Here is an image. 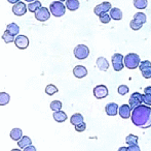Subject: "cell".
<instances>
[{
  "label": "cell",
  "mask_w": 151,
  "mask_h": 151,
  "mask_svg": "<svg viewBox=\"0 0 151 151\" xmlns=\"http://www.w3.org/2000/svg\"><path fill=\"white\" fill-rule=\"evenodd\" d=\"M132 122L140 128H149L151 126V108L149 106L141 105L132 112Z\"/></svg>",
  "instance_id": "1"
},
{
  "label": "cell",
  "mask_w": 151,
  "mask_h": 151,
  "mask_svg": "<svg viewBox=\"0 0 151 151\" xmlns=\"http://www.w3.org/2000/svg\"><path fill=\"white\" fill-rule=\"evenodd\" d=\"M112 66L115 71H120L124 67V56L120 53H115L112 55Z\"/></svg>",
  "instance_id": "4"
},
{
  "label": "cell",
  "mask_w": 151,
  "mask_h": 151,
  "mask_svg": "<svg viewBox=\"0 0 151 151\" xmlns=\"http://www.w3.org/2000/svg\"><path fill=\"white\" fill-rule=\"evenodd\" d=\"M141 59L136 53H129L124 56V66L129 69H135L140 65Z\"/></svg>",
  "instance_id": "2"
},
{
  "label": "cell",
  "mask_w": 151,
  "mask_h": 151,
  "mask_svg": "<svg viewBox=\"0 0 151 151\" xmlns=\"http://www.w3.org/2000/svg\"><path fill=\"white\" fill-rule=\"evenodd\" d=\"M74 56L79 60L86 59L90 55V49L86 44H78L74 48Z\"/></svg>",
  "instance_id": "5"
},
{
  "label": "cell",
  "mask_w": 151,
  "mask_h": 151,
  "mask_svg": "<svg viewBox=\"0 0 151 151\" xmlns=\"http://www.w3.org/2000/svg\"><path fill=\"white\" fill-rule=\"evenodd\" d=\"M27 7H28V6H26V4H25L24 2L20 1V2H18V3L14 4V6H12V12L18 17L24 16L27 12Z\"/></svg>",
  "instance_id": "12"
},
{
  "label": "cell",
  "mask_w": 151,
  "mask_h": 151,
  "mask_svg": "<svg viewBox=\"0 0 151 151\" xmlns=\"http://www.w3.org/2000/svg\"><path fill=\"white\" fill-rule=\"evenodd\" d=\"M23 151H36V148L34 147L33 145H30V146H27V147H25Z\"/></svg>",
  "instance_id": "38"
},
{
  "label": "cell",
  "mask_w": 151,
  "mask_h": 151,
  "mask_svg": "<svg viewBox=\"0 0 151 151\" xmlns=\"http://www.w3.org/2000/svg\"><path fill=\"white\" fill-rule=\"evenodd\" d=\"M54 119L57 121V122H65L67 120V114L65 113L64 111H57L54 112Z\"/></svg>",
  "instance_id": "20"
},
{
  "label": "cell",
  "mask_w": 151,
  "mask_h": 151,
  "mask_svg": "<svg viewBox=\"0 0 151 151\" xmlns=\"http://www.w3.org/2000/svg\"><path fill=\"white\" fill-rule=\"evenodd\" d=\"M144 94L151 95V86H148V87H145V88H144Z\"/></svg>",
  "instance_id": "39"
},
{
  "label": "cell",
  "mask_w": 151,
  "mask_h": 151,
  "mask_svg": "<svg viewBox=\"0 0 151 151\" xmlns=\"http://www.w3.org/2000/svg\"><path fill=\"white\" fill-rule=\"evenodd\" d=\"M129 151H141V148L139 147L138 144H135V145L129 146Z\"/></svg>",
  "instance_id": "37"
},
{
  "label": "cell",
  "mask_w": 151,
  "mask_h": 151,
  "mask_svg": "<svg viewBox=\"0 0 151 151\" xmlns=\"http://www.w3.org/2000/svg\"><path fill=\"white\" fill-rule=\"evenodd\" d=\"M118 110H119V107H118V105L116 103H109L105 107L106 114L108 116H115V115H117Z\"/></svg>",
  "instance_id": "14"
},
{
  "label": "cell",
  "mask_w": 151,
  "mask_h": 151,
  "mask_svg": "<svg viewBox=\"0 0 151 151\" xmlns=\"http://www.w3.org/2000/svg\"><path fill=\"white\" fill-rule=\"evenodd\" d=\"M10 151H21V149H17V148H14V149H12Z\"/></svg>",
  "instance_id": "43"
},
{
  "label": "cell",
  "mask_w": 151,
  "mask_h": 151,
  "mask_svg": "<svg viewBox=\"0 0 151 151\" xmlns=\"http://www.w3.org/2000/svg\"><path fill=\"white\" fill-rule=\"evenodd\" d=\"M86 124L84 122L80 123V124H78L75 126V131H78V133H82V131H86Z\"/></svg>",
  "instance_id": "35"
},
{
  "label": "cell",
  "mask_w": 151,
  "mask_h": 151,
  "mask_svg": "<svg viewBox=\"0 0 151 151\" xmlns=\"http://www.w3.org/2000/svg\"><path fill=\"white\" fill-rule=\"evenodd\" d=\"M100 21H101V23H103V24H108V23L111 21V17H110V15L108 14H104V15H101V16L99 17Z\"/></svg>",
  "instance_id": "33"
},
{
  "label": "cell",
  "mask_w": 151,
  "mask_h": 151,
  "mask_svg": "<svg viewBox=\"0 0 151 151\" xmlns=\"http://www.w3.org/2000/svg\"><path fill=\"white\" fill-rule=\"evenodd\" d=\"M93 95L96 98L103 99L108 96V88L105 85H98L93 88Z\"/></svg>",
  "instance_id": "10"
},
{
  "label": "cell",
  "mask_w": 151,
  "mask_h": 151,
  "mask_svg": "<svg viewBox=\"0 0 151 151\" xmlns=\"http://www.w3.org/2000/svg\"><path fill=\"white\" fill-rule=\"evenodd\" d=\"M79 1L78 0H67L66 1V7L68 8L71 12H74V10H77L79 8Z\"/></svg>",
  "instance_id": "19"
},
{
  "label": "cell",
  "mask_w": 151,
  "mask_h": 151,
  "mask_svg": "<svg viewBox=\"0 0 151 151\" xmlns=\"http://www.w3.org/2000/svg\"><path fill=\"white\" fill-rule=\"evenodd\" d=\"M129 26H131V28L133 29V30H140V29L142 28V26H143V24L139 23L138 21L133 19V20L131 21V23H129Z\"/></svg>",
  "instance_id": "32"
},
{
  "label": "cell",
  "mask_w": 151,
  "mask_h": 151,
  "mask_svg": "<svg viewBox=\"0 0 151 151\" xmlns=\"http://www.w3.org/2000/svg\"><path fill=\"white\" fill-rule=\"evenodd\" d=\"M2 39L4 40V42H5V44H10V42H14L16 36H14V35H12L10 32H8L7 30H5L3 34H2Z\"/></svg>",
  "instance_id": "25"
},
{
  "label": "cell",
  "mask_w": 151,
  "mask_h": 151,
  "mask_svg": "<svg viewBox=\"0 0 151 151\" xmlns=\"http://www.w3.org/2000/svg\"><path fill=\"white\" fill-rule=\"evenodd\" d=\"M58 88L55 86L54 84H48L47 86L45 87V93L47 95H54L58 92Z\"/></svg>",
  "instance_id": "30"
},
{
  "label": "cell",
  "mask_w": 151,
  "mask_h": 151,
  "mask_svg": "<svg viewBox=\"0 0 151 151\" xmlns=\"http://www.w3.org/2000/svg\"><path fill=\"white\" fill-rule=\"evenodd\" d=\"M139 69L142 73V76L145 79L151 78V62L149 60H144L140 62Z\"/></svg>",
  "instance_id": "9"
},
{
  "label": "cell",
  "mask_w": 151,
  "mask_h": 151,
  "mask_svg": "<svg viewBox=\"0 0 151 151\" xmlns=\"http://www.w3.org/2000/svg\"><path fill=\"white\" fill-rule=\"evenodd\" d=\"M34 14H35L36 20L40 21V22H45V21H47L48 19H50V10L47 9V7H42L41 6V7H40L36 12H34Z\"/></svg>",
  "instance_id": "8"
},
{
  "label": "cell",
  "mask_w": 151,
  "mask_h": 151,
  "mask_svg": "<svg viewBox=\"0 0 151 151\" xmlns=\"http://www.w3.org/2000/svg\"><path fill=\"white\" fill-rule=\"evenodd\" d=\"M132 112L133 110L131 109L129 105H122L119 107V110H118V114L122 119H127L132 116Z\"/></svg>",
  "instance_id": "13"
},
{
  "label": "cell",
  "mask_w": 151,
  "mask_h": 151,
  "mask_svg": "<svg viewBox=\"0 0 151 151\" xmlns=\"http://www.w3.org/2000/svg\"><path fill=\"white\" fill-rule=\"evenodd\" d=\"M117 91H118V93H119L120 95H125L127 93H129V88L127 86V85H120V86L118 87Z\"/></svg>",
  "instance_id": "34"
},
{
  "label": "cell",
  "mask_w": 151,
  "mask_h": 151,
  "mask_svg": "<svg viewBox=\"0 0 151 151\" xmlns=\"http://www.w3.org/2000/svg\"><path fill=\"white\" fill-rule=\"evenodd\" d=\"M6 30L12 33V35L17 36V35L19 34V32H20V27H19V25H17L16 23H10V24H8L7 27H6Z\"/></svg>",
  "instance_id": "23"
},
{
  "label": "cell",
  "mask_w": 151,
  "mask_h": 151,
  "mask_svg": "<svg viewBox=\"0 0 151 151\" xmlns=\"http://www.w3.org/2000/svg\"><path fill=\"white\" fill-rule=\"evenodd\" d=\"M142 104H143V94H141L139 92H134L129 99V105L131 107V109H136L137 107L141 106Z\"/></svg>",
  "instance_id": "6"
},
{
  "label": "cell",
  "mask_w": 151,
  "mask_h": 151,
  "mask_svg": "<svg viewBox=\"0 0 151 151\" xmlns=\"http://www.w3.org/2000/svg\"><path fill=\"white\" fill-rule=\"evenodd\" d=\"M138 140H139V138H138L137 136L131 133V135H129L127 138H125V143H127L129 146L135 145V144H138Z\"/></svg>",
  "instance_id": "28"
},
{
  "label": "cell",
  "mask_w": 151,
  "mask_h": 151,
  "mask_svg": "<svg viewBox=\"0 0 151 151\" xmlns=\"http://www.w3.org/2000/svg\"><path fill=\"white\" fill-rule=\"evenodd\" d=\"M148 5L147 0H134V6L138 9H145Z\"/></svg>",
  "instance_id": "26"
},
{
  "label": "cell",
  "mask_w": 151,
  "mask_h": 151,
  "mask_svg": "<svg viewBox=\"0 0 151 151\" xmlns=\"http://www.w3.org/2000/svg\"><path fill=\"white\" fill-rule=\"evenodd\" d=\"M14 44L17 46V48L25 50L29 46V38L26 35H17L14 39Z\"/></svg>",
  "instance_id": "11"
},
{
  "label": "cell",
  "mask_w": 151,
  "mask_h": 151,
  "mask_svg": "<svg viewBox=\"0 0 151 151\" xmlns=\"http://www.w3.org/2000/svg\"><path fill=\"white\" fill-rule=\"evenodd\" d=\"M112 8V5L110 2L105 1V2H102V3L98 4L96 5V7L93 8V12H95L97 16H101V15L104 14H107L108 12H110V9Z\"/></svg>",
  "instance_id": "7"
},
{
  "label": "cell",
  "mask_w": 151,
  "mask_h": 151,
  "mask_svg": "<svg viewBox=\"0 0 151 151\" xmlns=\"http://www.w3.org/2000/svg\"><path fill=\"white\" fill-rule=\"evenodd\" d=\"M73 75L78 79H82L88 75V69L83 65H76L73 69Z\"/></svg>",
  "instance_id": "15"
},
{
  "label": "cell",
  "mask_w": 151,
  "mask_h": 151,
  "mask_svg": "<svg viewBox=\"0 0 151 151\" xmlns=\"http://www.w3.org/2000/svg\"><path fill=\"white\" fill-rule=\"evenodd\" d=\"M10 101V96L6 92H0V106H6Z\"/></svg>",
  "instance_id": "27"
},
{
  "label": "cell",
  "mask_w": 151,
  "mask_h": 151,
  "mask_svg": "<svg viewBox=\"0 0 151 151\" xmlns=\"http://www.w3.org/2000/svg\"><path fill=\"white\" fill-rule=\"evenodd\" d=\"M26 2H29V3H31V2H33V1H35V0H25Z\"/></svg>",
  "instance_id": "42"
},
{
  "label": "cell",
  "mask_w": 151,
  "mask_h": 151,
  "mask_svg": "<svg viewBox=\"0 0 151 151\" xmlns=\"http://www.w3.org/2000/svg\"><path fill=\"white\" fill-rule=\"evenodd\" d=\"M66 5H64L63 2L61 1H54L52 3H50V14L55 17H62L65 15L66 12Z\"/></svg>",
  "instance_id": "3"
},
{
  "label": "cell",
  "mask_w": 151,
  "mask_h": 151,
  "mask_svg": "<svg viewBox=\"0 0 151 151\" xmlns=\"http://www.w3.org/2000/svg\"><path fill=\"white\" fill-rule=\"evenodd\" d=\"M70 122H71V124H72V125L76 126V125H78V124H80V123L84 122L83 116H82L81 114H79V113L73 114V115L71 116V118H70Z\"/></svg>",
  "instance_id": "18"
},
{
  "label": "cell",
  "mask_w": 151,
  "mask_h": 151,
  "mask_svg": "<svg viewBox=\"0 0 151 151\" xmlns=\"http://www.w3.org/2000/svg\"><path fill=\"white\" fill-rule=\"evenodd\" d=\"M117 151H129V147H120Z\"/></svg>",
  "instance_id": "41"
},
{
  "label": "cell",
  "mask_w": 151,
  "mask_h": 151,
  "mask_svg": "<svg viewBox=\"0 0 151 151\" xmlns=\"http://www.w3.org/2000/svg\"><path fill=\"white\" fill-rule=\"evenodd\" d=\"M7 1L12 4H16V3H18V2H20L21 0H7Z\"/></svg>",
  "instance_id": "40"
},
{
  "label": "cell",
  "mask_w": 151,
  "mask_h": 151,
  "mask_svg": "<svg viewBox=\"0 0 151 151\" xmlns=\"http://www.w3.org/2000/svg\"><path fill=\"white\" fill-rule=\"evenodd\" d=\"M50 109L52 110V111L57 112V111H61L62 109V103L60 101H52V103H50Z\"/></svg>",
  "instance_id": "31"
},
{
  "label": "cell",
  "mask_w": 151,
  "mask_h": 151,
  "mask_svg": "<svg viewBox=\"0 0 151 151\" xmlns=\"http://www.w3.org/2000/svg\"><path fill=\"white\" fill-rule=\"evenodd\" d=\"M40 7H41V2L38 1V0H35V1L31 2L28 5V9H29V12H36Z\"/></svg>",
  "instance_id": "24"
},
{
  "label": "cell",
  "mask_w": 151,
  "mask_h": 151,
  "mask_svg": "<svg viewBox=\"0 0 151 151\" xmlns=\"http://www.w3.org/2000/svg\"><path fill=\"white\" fill-rule=\"evenodd\" d=\"M10 138L14 141H19L23 138V131L21 128H12L10 131Z\"/></svg>",
  "instance_id": "21"
},
{
  "label": "cell",
  "mask_w": 151,
  "mask_h": 151,
  "mask_svg": "<svg viewBox=\"0 0 151 151\" xmlns=\"http://www.w3.org/2000/svg\"><path fill=\"white\" fill-rule=\"evenodd\" d=\"M97 66L100 71H106L109 69V62L105 57H99L97 59Z\"/></svg>",
  "instance_id": "16"
},
{
  "label": "cell",
  "mask_w": 151,
  "mask_h": 151,
  "mask_svg": "<svg viewBox=\"0 0 151 151\" xmlns=\"http://www.w3.org/2000/svg\"><path fill=\"white\" fill-rule=\"evenodd\" d=\"M109 15L111 17V19H113L115 21H120L122 19V12L117 7H112L109 12Z\"/></svg>",
  "instance_id": "17"
},
{
  "label": "cell",
  "mask_w": 151,
  "mask_h": 151,
  "mask_svg": "<svg viewBox=\"0 0 151 151\" xmlns=\"http://www.w3.org/2000/svg\"><path fill=\"white\" fill-rule=\"evenodd\" d=\"M31 144H32L31 139L29 137H27V136H23L22 139L18 141V146L20 148H22V149H24V148L27 147V146H30Z\"/></svg>",
  "instance_id": "22"
},
{
  "label": "cell",
  "mask_w": 151,
  "mask_h": 151,
  "mask_svg": "<svg viewBox=\"0 0 151 151\" xmlns=\"http://www.w3.org/2000/svg\"><path fill=\"white\" fill-rule=\"evenodd\" d=\"M58 1H61V2H64V1H67V0H58Z\"/></svg>",
  "instance_id": "44"
},
{
  "label": "cell",
  "mask_w": 151,
  "mask_h": 151,
  "mask_svg": "<svg viewBox=\"0 0 151 151\" xmlns=\"http://www.w3.org/2000/svg\"><path fill=\"white\" fill-rule=\"evenodd\" d=\"M143 104L146 106H151V95L149 94H143Z\"/></svg>",
  "instance_id": "36"
},
{
  "label": "cell",
  "mask_w": 151,
  "mask_h": 151,
  "mask_svg": "<svg viewBox=\"0 0 151 151\" xmlns=\"http://www.w3.org/2000/svg\"><path fill=\"white\" fill-rule=\"evenodd\" d=\"M134 20L138 21V22L142 23V24H145L146 21H147V17H146V15L144 12H137L134 16Z\"/></svg>",
  "instance_id": "29"
}]
</instances>
